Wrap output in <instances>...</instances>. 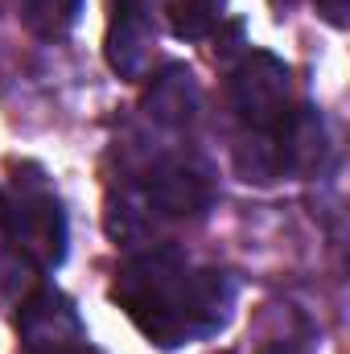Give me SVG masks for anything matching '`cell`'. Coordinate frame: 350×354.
Segmentation results:
<instances>
[{
  "mask_svg": "<svg viewBox=\"0 0 350 354\" xmlns=\"http://www.w3.org/2000/svg\"><path fill=\"white\" fill-rule=\"evenodd\" d=\"M21 4V21L37 33V37H62L75 29L83 0H17Z\"/></svg>",
  "mask_w": 350,
  "mask_h": 354,
  "instance_id": "ba28073f",
  "label": "cell"
},
{
  "mask_svg": "<svg viewBox=\"0 0 350 354\" xmlns=\"http://www.w3.org/2000/svg\"><path fill=\"white\" fill-rule=\"evenodd\" d=\"M276 4H293V0H276Z\"/></svg>",
  "mask_w": 350,
  "mask_h": 354,
  "instance_id": "7c38bea8",
  "label": "cell"
},
{
  "mask_svg": "<svg viewBox=\"0 0 350 354\" xmlns=\"http://www.w3.org/2000/svg\"><path fill=\"white\" fill-rule=\"evenodd\" d=\"M223 12H227V0H169V8H165L169 29H174V37H181V41L210 37L219 29Z\"/></svg>",
  "mask_w": 350,
  "mask_h": 354,
  "instance_id": "52a82bcc",
  "label": "cell"
},
{
  "mask_svg": "<svg viewBox=\"0 0 350 354\" xmlns=\"http://www.w3.org/2000/svg\"><path fill=\"white\" fill-rule=\"evenodd\" d=\"M317 4V12L334 25V29H347V21H350V0H313Z\"/></svg>",
  "mask_w": 350,
  "mask_h": 354,
  "instance_id": "9c48e42d",
  "label": "cell"
},
{
  "mask_svg": "<svg viewBox=\"0 0 350 354\" xmlns=\"http://www.w3.org/2000/svg\"><path fill=\"white\" fill-rule=\"evenodd\" d=\"M231 107L252 132H272L293 111L288 66L268 50H252L231 75Z\"/></svg>",
  "mask_w": 350,
  "mask_h": 354,
  "instance_id": "3957f363",
  "label": "cell"
},
{
  "mask_svg": "<svg viewBox=\"0 0 350 354\" xmlns=\"http://www.w3.org/2000/svg\"><path fill=\"white\" fill-rule=\"evenodd\" d=\"M111 297L153 346L174 351L185 338H206L227 322L235 288L223 272H198L174 248H157L120 268Z\"/></svg>",
  "mask_w": 350,
  "mask_h": 354,
  "instance_id": "6da1fadb",
  "label": "cell"
},
{
  "mask_svg": "<svg viewBox=\"0 0 350 354\" xmlns=\"http://www.w3.org/2000/svg\"><path fill=\"white\" fill-rule=\"evenodd\" d=\"M145 202L149 210H161L169 218H185V214H202L206 202H210V177L202 165L194 161H161L153 165L149 185H145Z\"/></svg>",
  "mask_w": 350,
  "mask_h": 354,
  "instance_id": "277c9868",
  "label": "cell"
},
{
  "mask_svg": "<svg viewBox=\"0 0 350 354\" xmlns=\"http://www.w3.org/2000/svg\"><path fill=\"white\" fill-rule=\"evenodd\" d=\"M4 231L8 239L37 268H58L66 256V214L54 189L37 177H17L12 198L4 202Z\"/></svg>",
  "mask_w": 350,
  "mask_h": 354,
  "instance_id": "7a4b0ae2",
  "label": "cell"
},
{
  "mask_svg": "<svg viewBox=\"0 0 350 354\" xmlns=\"http://www.w3.org/2000/svg\"><path fill=\"white\" fill-rule=\"evenodd\" d=\"M50 354H99L91 346L87 338H79V342H71V346H62V351H50Z\"/></svg>",
  "mask_w": 350,
  "mask_h": 354,
  "instance_id": "8fae6325",
  "label": "cell"
},
{
  "mask_svg": "<svg viewBox=\"0 0 350 354\" xmlns=\"http://www.w3.org/2000/svg\"><path fill=\"white\" fill-rule=\"evenodd\" d=\"M198 103H202V95H198V83H194V75L185 66H165L153 79L149 99H145L149 115L157 124H169V128H185L198 115Z\"/></svg>",
  "mask_w": 350,
  "mask_h": 354,
  "instance_id": "5b68a950",
  "label": "cell"
},
{
  "mask_svg": "<svg viewBox=\"0 0 350 354\" xmlns=\"http://www.w3.org/2000/svg\"><path fill=\"white\" fill-rule=\"evenodd\" d=\"M116 12H140V17H153V4L157 0H111Z\"/></svg>",
  "mask_w": 350,
  "mask_h": 354,
  "instance_id": "30bf717a",
  "label": "cell"
},
{
  "mask_svg": "<svg viewBox=\"0 0 350 354\" xmlns=\"http://www.w3.org/2000/svg\"><path fill=\"white\" fill-rule=\"evenodd\" d=\"M149 46H153V17L140 12H111V29H107V62L116 75L136 79L149 62Z\"/></svg>",
  "mask_w": 350,
  "mask_h": 354,
  "instance_id": "8992f818",
  "label": "cell"
}]
</instances>
